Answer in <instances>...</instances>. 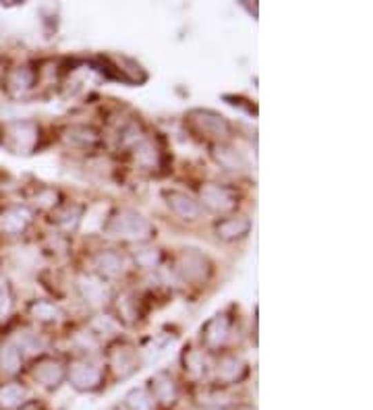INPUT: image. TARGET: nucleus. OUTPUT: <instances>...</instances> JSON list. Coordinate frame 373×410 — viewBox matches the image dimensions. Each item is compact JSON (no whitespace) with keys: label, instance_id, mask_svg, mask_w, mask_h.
I'll list each match as a JSON object with an SVG mask.
<instances>
[{"label":"nucleus","instance_id":"1","mask_svg":"<svg viewBox=\"0 0 373 410\" xmlns=\"http://www.w3.org/2000/svg\"><path fill=\"white\" fill-rule=\"evenodd\" d=\"M102 234L112 240L129 243V245H148L156 238V224L135 207H114L102 222Z\"/></svg>","mask_w":373,"mask_h":410},{"label":"nucleus","instance_id":"2","mask_svg":"<svg viewBox=\"0 0 373 410\" xmlns=\"http://www.w3.org/2000/svg\"><path fill=\"white\" fill-rule=\"evenodd\" d=\"M183 125H185V131L193 139H197L205 145L232 141V137H234V125L224 114H220L218 110H212V108L187 110L183 116Z\"/></svg>","mask_w":373,"mask_h":410},{"label":"nucleus","instance_id":"3","mask_svg":"<svg viewBox=\"0 0 373 410\" xmlns=\"http://www.w3.org/2000/svg\"><path fill=\"white\" fill-rule=\"evenodd\" d=\"M166 269L179 284L203 286L214 276V261L201 249L185 247L174 257H170V265Z\"/></svg>","mask_w":373,"mask_h":410},{"label":"nucleus","instance_id":"4","mask_svg":"<svg viewBox=\"0 0 373 410\" xmlns=\"http://www.w3.org/2000/svg\"><path fill=\"white\" fill-rule=\"evenodd\" d=\"M197 201L203 212L222 218L239 212L241 205V191L234 185L218 183V181H205L197 187Z\"/></svg>","mask_w":373,"mask_h":410},{"label":"nucleus","instance_id":"5","mask_svg":"<svg viewBox=\"0 0 373 410\" xmlns=\"http://www.w3.org/2000/svg\"><path fill=\"white\" fill-rule=\"evenodd\" d=\"M42 125L32 119L11 121L3 131V145L15 156H32L42 143Z\"/></svg>","mask_w":373,"mask_h":410},{"label":"nucleus","instance_id":"6","mask_svg":"<svg viewBox=\"0 0 373 410\" xmlns=\"http://www.w3.org/2000/svg\"><path fill=\"white\" fill-rule=\"evenodd\" d=\"M234 329V315L230 311H218L199 329V348L208 354H220L228 350V342Z\"/></svg>","mask_w":373,"mask_h":410},{"label":"nucleus","instance_id":"7","mask_svg":"<svg viewBox=\"0 0 373 410\" xmlns=\"http://www.w3.org/2000/svg\"><path fill=\"white\" fill-rule=\"evenodd\" d=\"M127 154H129L133 166L148 174H160L170 160V154L162 145L160 137H154L150 133L143 139H139Z\"/></svg>","mask_w":373,"mask_h":410},{"label":"nucleus","instance_id":"8","mask_svg":"<svg viewBox=\"0 0 373 410\" xmlns=\"http://www.w3.org/2000/svg\"><path fill=\"white\" fill-rule=\"evenodd\" d=\"M75 290L79 294V298L94 311H106L110 309L112 300L117 298L114 294V286L110 282H106L104 278L96 276L94 271H81L75 278Z\"/></svg>","mask_w":373,"mask_h":410},{"label":"nucleus","instance_id":"9","mask_svg":"<svg viewBox=\"0 0 373 410\" xmlns=\"http://www.w3.org/2000/svg\"><path fill=\"white\" fill-rule=\"evenodd\" d=\"M96 63H98V71L108 79H114V81H121V83H127V85H141V83L148 81L145 69L129 57L100 54L96 59Z\"/></svg>","mask_w":373,"mask_h":410},{"label":"nucleus","instance_id":"10","mask_svg":"<svg viewBox=\"0 0 373 410\" xmlns=\"http://www.w3.org/2000/svg\"><path fill=\"white\" fill-rule=\"evenodd\" d=\"M59 139L67 150L83 152V154H98L104 147V133L90 123L65 125L59 133Z\"/></svg>","mask_w":373,"mask_h":410},{"label":"nucleus","instance_id":"11","mask_svg":"<svg viewBox=\"0 0 373 410\" xmlns=\"http://www.w3.org/2000/svg\"><path fill=\"white\" fill-rule=\"evenodd\" d=\"M139 348L127 340V338H112L106 348H104V354H106V365L110 371H114L119 377H129L131 373H135L139 369Z\"/></svg>","mask_w":373,"mask_h":410},{"label":"nucleus","instance_id":"12","mask_svg":"<svg viewBox=\"0 0 373 410\" xmlns=\"http://www.w3.org/2000/svg\"><path fill=\"white\" fill-rule=\"evenodd\" d=\"M65 379L79 391H92L104 383V369L88 356H75L67 362Z\"/></svg>","mask_w":373,"mask_h":410},{"label":"nucleus","instance_id":"13","mask_svg":"<svg viewBox=\"0 0 373 410\" xmlns=\"http://www.w3.org/2000/svg\"><path fill=\"white\" fill-rule=\"evenodd\" d=\"M160 197L164 201V205L168 207V212L172 216H177L179 220L183 222H197L203 214L199 201L195 195L183 191V189H177V187H162L160 189Z\"/></svg>","mask_w":373,"mask_h":410},{"label":"nucleus","instance_id":"14","mask_svg":"<svg viewBox=\"0 0 373 410\" xmlns=\"http://www.w3.org/2000/svg\"><path fill=\"white\" fill-rule=\"evenodd\" d=\"M129 269V257L114 247H106V249H98L92 257V269L96 276L104 278L106 282H114L125 278Z\"/></svg>","mask_w":373,"mask_h":410},{"label":"nucleus","instance_id":"15","mask_svg":"<svg viewBox=\"0 0 373 410\" xmlns=\"http://www.w3.org/2000/svg\"><path fill=\"white\" fill-rule=\"evenodd\" d=\"M208 154H210V160L228 174H243L249 170V158L232 141L208 145Z\"/></svg>","mask_w":373,"mask_h":410},{"label":"nucleus","instance_id":"16","mask_svg":"<svg viewBox=\"0 0 373 410\" xmlns=\"http://www.w3.org/2000/svg\"><path fill=\"white\" fill-rule=\"evenodd\" d=\"M38 81H40V69H36V65L23 63L7 71L3 79V88L11 98H26L36 90Z\"/></svg>","mask_w":373,"mask_h":410},{"label":"nucleus","instance_id":"17","mask_svg":"<svg viewBox=\"0 0 373 410\" xmlns=\"http://www.w3.org/2000/svg\"><path fill=\"white\" fill-rule=\"evenodd\" d=\"M214 236L222 243H241L251 234L253 222L247 214L234 212L230 216H222L214 220Z\"/></svg>","mask_w":373,"mask_h":410},{"label":"nucleus","instance_id":"18","mask_svg":"<svg viewBox=\"0 0 373 410\" xmlns=\"http://www.w3.org/2000/svg\"><path fill=\"white\" fill-rule=\"evenodd\" d=\"M34 222V209L26 203H13L0 212V234L21 236Z\"/></svg>","mask_w":373,"mask_h":410},{"label":"nucleus","instance_id":"19","mask_svg":"<svg viewBox=\"0 0 373 410\" xmlns=\"http://www.w3.org/2000/svg\"><path fill=\"white\" fill-rule=\"evenodd\" d=\"M83 216H85V205L83 203H77V201H63L57 209L50 212V222L52 226L59 230V234L67 236V234H73L77 232V228L81 226L83 222Z\"/></svg>","mask_w":373,"mask_h":410},{"label":"nucleus","instance_id":"20","mask_svg":"<svg viewBox=\"0 0 373 410\" xmlns=\"http://www.w3.org/2000/svg\"><path fill=\"white\" fill-rule=\"evenodd\" d=\"M214 373H216L218 381H222V383H236V381H241L249 373V365L236 352L224 350V352L216 354Z\"/></svg>","mask_w":373,"mask_h":410},{"label":"nucleus","instance_id":"21","mask_svg":"<svg viewBox=\"0 0 373 410\" xmlns=\"http://www.w3.org/2000/svg\"><path fill=\"white\" fill-rule=\"evenodd\" d=\"M65 371H67V365L59 356H50V354H42L32 367L34 379L50 389L61 385V381L65 379Z\"/></svg>","mask_w":373,"mask_h":410},{"label":"nucleus","instance_id":"22","mask_svg":"<svg viewBox=\"0 0 373 410\" xmlns=\"http://www.w3.org/2000/svg\"><path fill=\"white\" fill-rule=\"evenodd\" d=\"M28 311H30L32 319H36L38 323H44V325H59L67 319V311L57 300H48V298L32 300Z\"/></svg>","mask_w":373,"mask_h":410},{"label":"nucleus","instance_id":"23","mask_svg":"<svg viewBox=\"0 0 373 410\" xmlns=\"http://www.w3.org/2000/svg\"><path fill=\"white\" fill-rule=\"evenodd\" d=\"M129 261H133V265L141 271H160L166 263V255L160 247L148 243V245H137Z\"/></svg>","mask_w":373,"mask_h":410},{"label":"nucleus","instance_id":"24","mask_svg":"<svg viewBox=\"0 0 373 410\" xmlns=\"http://www.w3.org/2000/svg\"><path fill=\"white\" fill-rule=\"evenodd\" d=\"M21 367H23V352L13 342L0 344V373L17 375Z\"/></svg>","mask_w":373,"mask_h":410},{"label":"nucleus","instance_id":"25","mask_svg":"<svg viewBox=\"0 0 373 410\" xmlns=\"http://www.w3.org/2000/svg\"><path fill=\"white\" fill-rule=\"evenodd\" d=\"M9 342H13L23 354L26 352H42L44 348H46V344H44V338L36 331V329H32V327H21Z\"/></svg>","mask_w":373,"mask_h":410},{"label":"nucleus","instance_id":"26","mask_svg":"<svg viewBox=\"0 0 373 410\" xmlns=\"http://www.w3.org/2000/svg\"><path fill=\"white\" fill-rule=\"evenodd\" d=\"M32 201H34L40 209H44V212H52V209H57L65 199H63V195H61L59 189L48 187V185H40V187L36 189Z\"/></svg>","mask_w":373,"mask_h":410},{"label":"nucleus","instance_id":"27","mask_svg":"<svg viewBox=\"0 0 373 410\" xmlns=\"http://www.w3.org/2000/svg\"><path fill=\"white\" fill-rule=\"evenodd\" d=\"M152 391H154V396L158 398V400H162V402H172L174 400V396H177V383L172 381V377L168 375V373H158L156 377H152Z\"/></svg>","mask_w":373,"mask_h":410},{"label":"nucleus","instance_id":"28","mask_svg":"<svg viewBox=\"0 0 373 410\" xmlns=\"http://www.w3.org/2000/svg\"><path fill=\"white\" fill-rule=\"evenodd\" d=\"M208 352H203L201 348H193V346H187L185 352H183V365H185V371L187 373H197V375H203L205 369H208Z\"/></svg>","mask_w":373,"mask_h":410},{"label":"nucleus","instance_id":"29","mask_svg":"<svg viewBox=\"0 0 373 410\" xmlns=\"http://www.w3.org/2000/svg\"><path fill=\"white\" fill-rule=\"evenodd\" d=\"M23 398H26V387L19 381H11L0 387V406L3 408H13L21 404Z\"/></svg>","mask_w":373,"mask_h":410},{"label":"nucleus","instance_id":"30","mask_svg":"<svg viewBox=\"0 0 373 410\" xmlns=\"http://www.w3.org/2000/svg\"><path fill=\"white\" fill-rule=\"evenodd\" d=\"M13 305H15V296H13L11 282L0 274V319H7L11 315Z\"/></svg>","mask_w":373,"mask_h":410},{"label":"nucleus","instance_id":"31","mask_svg":"<svg viewBox=\"0 0 373 410\" xmlns=\"http://www.w3.org/2000/svg\"><path fill=\"white\" fill-rule=\"evenodd\" d=\"M19 410H38V404H36V402H28V404H23Z\"/></svg>","mask_w":373,"mask_h":410}]
</instances>
